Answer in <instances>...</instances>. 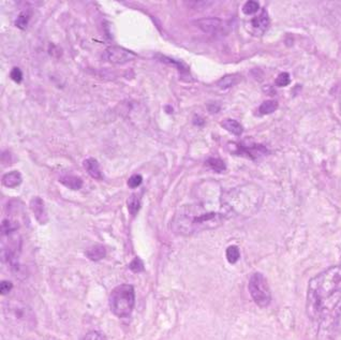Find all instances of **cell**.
Wrapping results in <instances>:
<instances>
[{
    "label": "cell",
    "mask_w": 341,
    "mask_h": 340,
    "mask_svg": "<svg viewBox=\"0 0 341 340\" xmlns=\"http://www.w3.org/2000/svg\"><path fill=\"white\" fill-rule=\"evenodd\" d=\"M22 175L17 171H12L3 175L2 184L8 188H14L22 184Z\"/></svg>",
    "instance_id": "13"
},
{
    "label": "cell",
    "mask_w": 341,
    "mask_h": 340,
    "mask_svg": "<svg viewBox=\"0 0 341 340\" xmlns=\"http://www.w3.org/2000/svg\"><path fill=\"white\" fill-rule=\"evenodd\" d=\"M83 167L85 168L86 172L90 176H92L93 178H95V179H102L103 178L99 162L97 161L95 158H88L86 160H84Z\"/></svg>",
    "instance_id": "11"
},
{
    "label": "cell",
    "mask_w": 341,
    "mask_h": 340,
    "mask_svg": "<svg viewBox=\"0 0 341 340\" xmlns=\"http://www.w3.org/2000/svg\"><path fill=\"white\" fill-rule=\"evenodd\" d=\"M10 77L12 78V81H14L15 83L19 84L23 81V72L19 68H13L12 71L10 72Z\"/></svg>",
    "instance_id": "29"
},
{
    "label": "cell",
    "mask_w": 341,
    "mask_h": 340,
    "mask_svg": "<svg viewBox=\"0 0 341 340\" xmlns=\"http://www.w3.org/2000/svg\"><path fill=\"white\" fill-rule=\"evenodd\" d=\"M30 207L31 211L34 212L35 217L37 221L40 225H45L49 221V216L47 213V209H45L44 202L41 198H34L30 202Z\"/></svg>",
    "instance_id": "9"
},
{
    "label": "cell",
    "mask_w": 341,
    "mask_h": 340,
    "mask_svg": "<svg viewBox=\"0 0 341 340\" xmlns=\"http://www.w3.org/2000/svg\"><path fill=\"white\" fill-rule=\"evenodd\" d=\"M263 192L254 185L237 187L224 195L221 203L228 216L252 215L260 208Z\"/></svg>",
    "instance_id": "3"
},
{
    "label": "cell",
    "mask_w": 341,
    "mask_h": 340,
    "mask_svg": "<svg viewBox=\"0 0 341 340\" xmlns=\"http://www.w3.org/2000/svg\"><path fill=\"white\" fill-rule=\"evenodd\" d=\"M59 181L63 186L71 189V190H80L83 187V180L79 176L74 175H64L59 178Z\"/></svg>",
    "instance_id": "12"
},
{
    "label": "cell",
    "mask_w": 341,
    "mask_h": 340,
    "mask_svg": "<svg viewBox=\"0 0 341 340\" xmlns=\"http://www.w3.org/2000/svg\"><path fill=\"white\" fill-rule=\"evenodd\" d=\"M127 206H128L129 213H130L132 216L137 215L141 208V201L138 195H135V194L130 195L127 200Z\"/></svg>",
    "instance_id": "19"
},
{
    "label": "cell",
    "mask_w": 341,
    "mask_h": 340,
    "mask_svg": "<svg viewBox=\"0 0 341 340\" xmlns=\"http://www.w3.org/2000/svg\"><path fill=\"white\" fill-rule=\"evenodd\" d=\"M185 3L188 4V6H190V8L195 10H203L205 8H207V6H209V4L212 3V1H203V0L198 1V0H195V1H186Z\"/></svg>",
    "instance_id": "26"
},
{
    "label": "cell",
    "mask_w": 341,
    "mask_h": 340,
    "mask_svg": "<svg viewBox=\"0 0 341 340\" xmlns=\"http://www.w3.org/2000/svg\"><path fill=\"white\" fill-rule=\"evenodd\" d=\"M223 129L227 130L230 133L234 135H241L244 131V128L240 122L234 119H225L221 122Z\"/></svg>",
    "instance_id": "16"
},
{
    "label": "cell",
    "mask_w": 341,
    "mask_h": 340,
    "mask_svg": "<svg viewBox=\"0 0 341 340\" xmlns=\"http://www.w3.org/2000/svg\"><path fill=\"white\" fill-rule=\"evenodd\" d=\"M195 24L197 28L206 32V34H212V32H216L221 27L222 21L217 17H205L196 19Z\"/></svg>",
    "instance_id": "8"
},
{
    "label": "cell",
    "mask_w": 341,
    "mask_h": 340,
    "mask_svg": "<svg viewBox=\"0 0 341 340\" xmlns=\"http://www.w3.org/2000/svg\"><path fill=\"white\" fill-rule=\"evenodd\" d=\"M17 228H18L17 222L10 220V219H4L1 224V235L2 236H8V235L15 233Z\"/></svg>",
    "instance_id": "18"
},
{
    "label": "cell",
    "mask_w": 341,
    "mask_h": 340,
    "mask_svg": "<svg viewBox=\"0 0 341 340\" xmlns=\"http://www.w3.org/2000/svg\"><path fill=\"white\" fill-rule=\"evenodd\" d=\"M241 80H242V77L238 74H231V75L223 76L221 80L217 83V85L221 89H228L240 83Z\"/></svg>",
    "instance_id": "17"
},
{
    "label": "cell",
    "mask_w": 341,
    "mask_h": 340,
    "mask_svg": "<svg viewBox=\"0 0 341 340\" xmlns=\"http://www.w3.org/2000/svg\"><path fill=\"white\" fill-rule=\"evenodd\" d=\"M277 108H278V102L275 100H268L261 104L259 108V113L261 115H267L275 112Z\"/></svg>",
    "instance_id": "20"
},
{
    "label": "cell",
    "mask_w": 341,
    "mask_h": 340,
    "mask_svg": "<svg viewBox=\"0 0 341 340\" xmlns=\"http://www.w3.org/2000/svg\"><path fill=\"white\" fill-rule=\"evenodd\" d=\"M206 165H207L210 169L214 170V171L218 172V173H221L223 171H225V165L224 162L220 159H216V158H209L207 161H206Z\"/></svg>",
    "instance_id": "23"
},
{
    "label": "cell",
    "mask_w": 341,
    "mask_h": 340,
    "mask_svg": "<svg viewBox=\"0 0 341 340\" xmlns=\"http://www.w3.org/2000/svg\"><path fill=\"white\" fill-rule=\"evenodd\" d=\"M86 257L92 261H100L106 256V249L102 245H96L90 247L85 252Z\"/></svg>",
    "instance_id": "14"
},
{
    "label": "cell",
    "mask_w": 341,
    "mask_h": 340,
    "mask_svg": "<svg viewBox=\"0 0 341 340\" xmlns=\"http://www.w3.org/2000/svg\"><path fill=\"white\" fill-rule=\"evenodd\" d=\"M157 58L160 60V61H162L164 63H171V64H174L180 73H182V75H185L187 76V78H188L190 76V72H189V69L188 67L186 66L185 63H183L182 61H177L175 59H172V58L170 57H167V56H164V55H157Z\"/></svg>",
    "instance_id": "15"
},
{
    "label": "cell",
    "mask_w": 341,
    "mask_h": 340,
    "mask_svg": "<svg viewBox=\"0 0 341 340\" xmlns=\"http://www.w3.org/2000/svg\"><path fill=\"white\" fill-rule=\"evenodd\" d=\"M129 267H130V270L133 273H141L144 271V263L140 258H135L132 260V262L129 265Z\"/></svg>",
    "instance_id": "27"
},
{
    "label": "cell",
    "mask_w": 341,
    "mask_h": 340,
    "mask_svg": "<svg viewBox=\"0 0 341 340\" xmlns=\"http://www.w3.org/2000/svg\"><path fill=\"white\" fill-rule=\"evenodd\" d=\"M142 181H143V177H142L141 175H133L131 176L130 178H129L128 180V186L130 187L131 189H134V188H138L141 184H142Z\"/></svg>",
    "instance_id": "30"
},
{
    "label": "cell",
    "mask_w": 341,
    "mask_h": 340,
    "mask_svg": "<svg viewBox=\"0 0 341 340\" xmlns=\"http://www.w3.org/2000/svg\"><path fill=\"white\" fill-rule=\"evenodd\" d=\"M29 18H30V12L28 11H25L23 13H21L16 18V21H15V25L17 26V27L19 29H26V27H27V25H28V22H29Z\"/></svg>",
    "instance_id": "24"
},
{
    "label": "cell",
    "mask_w": 341,
    "mask_h": 340,
    "mask_svg": "<svg viewBox=\"0 0 341 340\" xmlns=\"http://www.w3.org/2000/svg\"><path fill=\"white\" fill-rule=\"evenodd\" d=\"M251 27H252L253 31H256L257 35L262 34V32L265 31L269 25V17L265 10H263L260 15H257L253 19H251L249 22Z\"/></svg>",
    "instance_id": "10"
},
{
    "label": "cell",
    "mask_w": 341,
    "mask_h": 340,
    "mask_svg": "<svg viewBox=\"0 0 341 340\" xmlns=\"http://www.w3.org/2000/svg\"><path fill=\"white\" fill-rule=\"evenodd\" d=\"M259 10H260V4L257 1H254V0L247 1L243 6V12H244V14H246V15L255 14Z\"/></svg>",
    "instance_id": "22"
},
{
    "label": "cell",
    "mask_w": 341,
    "mask_h": 340,
    "mask_svg": "<svg viewBox=\"0 0 341 340\" xmlns=\"http://www.w3.org/2000/svg\"><path fill=\"white\" fill-rule=\"evenodd\" d=\"M109 308L116 317L127 318L131 315L135 304V292L131 284H120L109 294Z\"/></svg>",
    "instance_id": "4"
},
{
    "label": "cell",
    "mask_w": 341,
    "mask_h": 340,
    "mask_svg": "<svg viewBox=\"0 0 341 340\" xmlns=\"http://www.w3.org/2000/svg\"><path fill=\"white\" fill-rule=\"evenodd\" d=\"M306 311L317 325L319 340L341 334V266L328 267L309 281Z\"/></svg>",
    "instance_id": "1"
},
{
    "label": "cell",
    "mask_w": 341,
    "mask_h": 340,
    "mask_svg": "<svg viewBox=\"0 0 341 340\" xmlns=\"http://www.w3.org/2000/svg\"><path fill=\"white\" fill-rule=\"evenodd\" d=\"M82 340H106V337L100 332L92 331L83 337Z\"/></svg>",
    "instance_id": "28"
},
{
    "label": "cell",
    "mask_w": 341,
    "mask_h": 340,
    "mask_svg": "<svg viewBox=\"0 0 341 340\" xmlns=\"http://www.w3.org/2000/svg\"><path fill=\"white\" fill-rule=\"evenodd\" d=\"M3 313L12 324L21 325L25 329H31L35 326L36 318L34 312L27 305L17 302V300L5 302L3 306Z\"/></svg>",
    "instance_id": "5"
},
{
    "label": "cell",
    "mask_w": 341,
    "mask_h": 340,
    "mask_svg": "<svg viewBox=\"0 0 341 340\" xmlns=\"http://www.w3.org/2000/svg\"><path fill=\"white\" fill-rule=\"evenodd\" d=\"M103 57H104V59L106 61L113 64H124L129 61L134 60L135 58H137V55L132 53L131 51L126 50L124 48L111 47L104 51Z\"/></svg>",
    "instance_id": "7"
},
{
    "label": "cell",
    "mask_w": 341,
    "mask_h": 340,
    "mask_svg": "<svg viewBox=\"0 0 341 340\" xmlns=\"http://www.w3.org/2000/svg\"><path fill=\"white\" fill-rule=\"evenodd\" d=\"M228 217L223 211L217 212L207 208L203 203H193L179 207L170 226L175 234L189 236L220 227Z\"/></svg>",
    "instance_id": "2"
},
{
    "label": "cell",
    "mask_w": 341,
    "mask_h": 340,
    "mask_svg": "<svg viewBox=\"0 0 341 340\" xmlns=\"http://www.w3.org/2000/svg\"><path fill=\"white\" fill-rule=\"evenodd\" d=\"M12 287L13 284L10 281H1V283H0V293H1V295H5L12 290Z\"/></svg>",
    "instance_id": "31"
},
{
    "label": "cell",
    "mask_w": 341,
    "mask_h": 340,
    "mask_svg": "<svg viewBox=\"0 0 341 340\" xmlns=\"http://www.w3.org/2000/svg\"><path fill=\"white\" fill-rule=\"evenodd\" d=\"M207 110L209 111L210 113H217L219 110H220V108H219L218 106H216L215 103H212V104H208L207 106Z\"/></svg>",
    "instance_id": "32"
},
{
    "label": "cell",
    "mask_w": 341,
    "mask_h": 340,
    "mask_svg": "<svg viewBox=\"0 0 341 340\" xmlns=\"http://www.w3.org/2000/svg\"><path fill=\"white\" fill-rule=\"evenodd\" d=\"M249 292L253 302L262 308L272 302V293L266 278L260 273H254L249 280Z\"/></svg>",
    "instance_id": "6"
},
{
    "label": "cell",
    "mask_w": 341,
    "mask_h": 340,
    "mask_svg": "<svg viewBox=\"0 0 341 340\" xmlns=\"http://www.w3.org/2000/svg\"><path fill=\"white\" fill-rule=\"evenodd\" d=\"M225 256H227V260L229 261V263L234 264L237 262L238 259H240V257H241L240 249H238L237 246L232 245V246L228 247L227 251H225Z\"/></svg>",
    "instance_id": "21"
},
{
    "label": "cell",
    "mask_w": 341,
    "mask_h": 340,
    "mask_svg": "<svg viewBox=\"0 0 341 340\" xmlns=\"http://www.w3.org/2000/svg\"><path fill=\"white\" fill-rule=\"evenodd\" d=\"M291 82V78H290V74L287 73V72H283V73H280L278 75V77L276 78V85L278 87H285L288 86V85Z\"/></svg>",
    "instance_id": "25"
}]
</instances>
